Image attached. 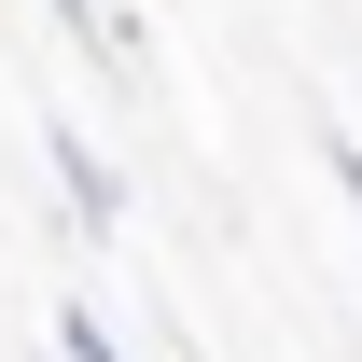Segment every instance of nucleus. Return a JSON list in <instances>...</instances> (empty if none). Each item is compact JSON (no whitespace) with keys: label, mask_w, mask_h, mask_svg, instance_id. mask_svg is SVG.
I'll return each mask as SVG.
<instances>
[{"label":"nucleus","mask_w":362,"mask_h":362,"mask_svg":"<svg viewBox=\"0 0 362 362\" xmlns=\"http://www.w3.org/2000/svg\"><path fill=\"white\" fill-rule=\"evenodd\" d=\"M56 195H70V223H84V237H112V223H126V181H112V153H98V139H70V126H56Z\"/></svg>","instance_id":"nucleus-1"},{"label":"nucleus","mask_w":362,"mask_h":362,"mask_svg":"<svg viewBox=\"0 0 362 362\" xmlns=\"http://www.w3.org/2000/svg\"><path fill=\"white\" fill-rule=\"evenodd\" d=\"M320 153H334V195L362 209V139H320Z\"/></svg>","instance_id":"nucleus-3"},{"label":"nucleus","mask_w":362,"mask_h":362,"mask_svg":"<svg viewBox=\"0 0 362 362\" xmlns=\"http://www.w3.org/2000/svg\"><path fill=\"white\" fill-rule=\"evenodd\" d=\"M42 14H70V28H84V42H112V14H98V0H42Z\"/></svg>","instance_id":"nucleus-4"},{"label":"nucleus","mask_w":362,"mask_h":362,"mask_svg":"<svg viewBox=\"0 0 362 362\" xmlns=\"http://www.w3.org/2000/svg\"><path fill=\"white\" fill-rule=\"evenodd\" d=\"M56 362H126V349H112V320H98V307H70V320H56Z\"/></svg>","instance_id":"nucleus-2"}]
</instances>
